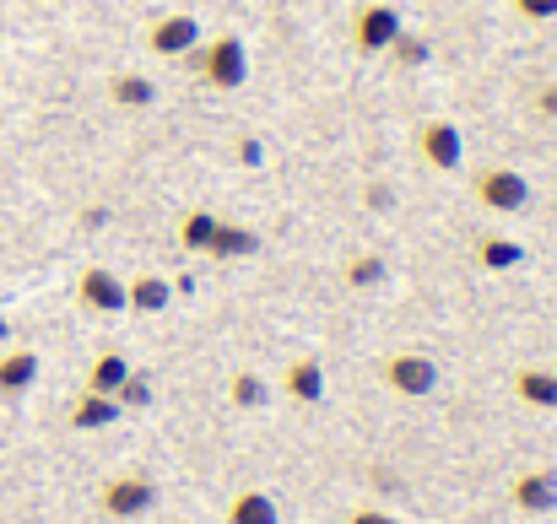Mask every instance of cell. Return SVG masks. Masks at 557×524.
Returning a JSON list of instances; mask_svg holds the SVG:
<instances>
[{"mask_svg": "<svg viewBox=\"0 0 557 524\" xmlns=\"http://www.w3.org/2000/svg\"><path fill=\"white\" fill-rule=\"evenodd\" d=\"M200 82H206L211 92L244 87V82H249V49H244V38L222 33V38L200 43Z\"/></svg>", "mask_w": 557, "mask_h": 524, "instance_id": "1", "label": "cell"}, {"mask_svg": "<svg viewBox=\"0 0 557 524\" xmlns=\"http://www.w3.org/2000/svg\"><path fill=\"white\" fill-rule=\"evenodd\" d=\"M379 378H384L400 400H422V395L438 389V367H433L428 351H395V357H384Z\"/></svg>", "mask_w": 557, "mask_h": 524, "instance_id": "2", "label": "cell"}, {"mask_svg": "<svg viewBox=\"0 0 557 524\" xmlns=\"http://www.w3.org/2000/svg\"><path fill=\"white\" fill-rule=\"evenodd\" d=\"M98 509L109 520H141V514L158 509V482H147V476H109L98 487Z\"/></svg>", "mask_w": 557, "mask_h": 524, "instance_id": "3", "label": "cell"}, {"mask_svg": "<svg viewBox=\"0 0 557 524\" xmlns=\"http://www.w3.org/2000/svg\"><path fill=\"white\" fill-rule=\"evenodd\" d=\"M476 200L498 216H515V211L531 205V178L515 174V169H482L476 174Z\"/></svg>", "mask_w": 557, "mask_h": 524, "instance_id": "4", "label": "cell"}, {"mask_svg": "<svg viewBox=\"0 0 557 524\" xmlns=\"http://www.w3.org/2000/svg\"><path fill=\"white\" fill-rule=\"evenodd\" d=\"M417 152H422V163H428L433 174H455V169L466 163L460 125H449V120H428V125H417Z\"/></svg>", "mask_w": 557, "mask_h": 524, "instance_id": "5", "label": "cell"}, {"mask_svg": "<svg viewBox=\"0 0 557 524\" xmlns=\"http://www.w3.org/2000/svg\"><path fill=\"white\" fill-rule=\"evenodd\" d=\"M147 49L163 54V60H180V54H189V49H200V22H195L189 11L158 16V22L147 27Z\"/></svg>", "mask_w": 557, "mask_h": 524, "instance_id": "6", "label": "cell"}, {"mask_svg": "<svg viewBox=\"0 0 557 524\" xmlns=\"http://www.w3.org/2000/svg\"><path fill=\"white\" fill-rule=\"evenodd\" d=\"M76 303L87 314H125V282L109 265H87L76 282Z\"/></svg>", "mask_w": 557, "mask_h": 524, "instance_id": "7", "label": "cell"}, {"mask_svg": "<svg viewBox=\"0 0 557 524\" xmlns=\"http://www.w3.org/2000/svg\"><path fill=\"white\" fill-rule=\"evenodd\" d=\"M400 27H406V22H400L395 5H363L358 22H352V43H358V54H384Z\"/></svg>", "mask_w": 557, "mask_h": 524, "instance_id": "8", "label": "cell"}, {"mask_svg": "<svg viewBox=\"0 0 557 524\" xmlns=\"http://www.w3.org/2000/svg\"><path fill=\"white\" fill-rule=\"evenodd\" d=\"M509 503L520 514H553L557 509V471H520L509 482Z\"/></svg>", "mask_w": 557, "mask_h": 524, "instance_id": "9", "label": "cell"}, {"mask_svg": "<svg viewBox=\"0 0 557 524\" xmlns=\"http://www.w3.org/2000/svg\"><path fill=\"white\" fill-rule=\"evenodd\" d=\"M282 389H287V400H298V406H320V400H325V362H320V357L287 362Z\"/></svg>", "mask_w": 557, "mask_h": 524, "instance_id": "10", "label": "cell"}, {"mask_svg": "<svg viewBox=\"0 0 557 524\" xmlns=\"http://www.w3.org/2000/svg\"><path fill=\"white\" fill-rule=\"evenodd\" d=\"M38 384V351L16 347V351H0V400H16Z\"/></svg>", "mask_w": 557, "mask_h": 524, "instance_id": "11", "label": "cell"}, {"mask_svg": "<svg viewBox=\"0 0 557 524\" xmlns=\"http://www.w3.org/2000/svg\"><path fill=\"white\" fill-rule=\"evenodd\" d=\"M169 298H174V287H169L158 271H147V276L125 282V309H131V314H163V309H169Z\"/></svg>", "mask_w": 557, "mask_h": 524, "instance_id": "12", "label": "cell"}, {"mask_svg": "<svg viewBox=\"0 0 557 524\" xmlns=\"http://www.w3.org/2000/svg\"><path fill=\"white\" fill-rule=\"evenodd\" d=\"M114 416H120V400H114V395H92V389H82L76 406H71V427H76V433L114 427Z\"/></svg>", "mask_w": 557, "mask_h": 524, "instance_id": "13", "label": "cell"}, {"mask_svg": "<svg viewBox=\"0 0 557 524\" xmlns=\"http://www.w3.org/2000/svg\"><path fill=\"white\" fill-rule=\"evenodd\" d=\"M227 524H282V509H276L271 492L244 487V492H233V503H227Z\"/></svg>", "mask_w": 557, "mask_h": 524, "instance_id": "14", "label": "cell"}, {"mask_svg": "<svg viewBox=\"0 0 557 524\" xmlns=\"http://www.w3.org/2000/svg\"><path fill=\"white\" fill-rule=\"evenodd\" d=\"M515 395L536 411H557V367H520L515 373Z\"/></svg>", "mask_w": 557, "mask_h": 524, "instance_id": "15", "label": "cell"}, {"mask_svg": "<svg viewBox=\"0 0 557 524\" xmlns=\"http://www.w3.org/2000/svg\"><path fill=\"white\" fill-rule=\"evenodd\" d=\"M255 249H260V233H255V227H244V222H222L206 254H211V260H244V254H255Z\"/></svg>", "mask_w": 557, "mask_h": 524, "instance_id": "16", "label": "cell"}, {"mask_svg": "<svg viewBox=\"0 0 557 524\" xmlns=\"http://www.w3.org/2000/svg\"><path fill=\"white\" fill-rule=\"evenodd\" d=\"M109 98H114L120 109H152V103H158V87H152V76H141V71H120V76L109 82Z\"/></svg>", "mask_w": 557, "mask_h": 524, "instance_id": "17", "label": "cell"}, {"mask_svg": "<svg viewBox=\"0 0 557 524\" xmlns=\"http://www.w3.org/2000/svg\"><path fill=\"white\" fill-rule=\"evenodd\" d=\"M520 260H525V244H515V238H504V233L476 238V265H482V271H515Z\"/></svg>", "mask_w": 557, "mask_h": 524, "instance_id": "18", "label": "cell"}, {"mask_svg": "<svg viewBox=\"0 0 557 524\" xmlns=\"http://www.w3.org/2000/svg\"><path fill=\"white\" fill-rule=\"evenodd\" d=\"M125 373H131V362H125L120 351H103V357L92 362V373H87V389H92V395H114V389L125 384Z\"/></svg>", "mask_w": 557, "mask_h": 524, "instance_id": "19", "label": "cell"}, {"mask_svg": "<svg viewBox=\"0 0 557 524\" xmlns=\"http://www.w3.org/2000/svg\"><path fill=\"white\" fill-rule=\"evenodd\" d=\"M216 227H222V216H211V211H189L185 222H180V244H185L189 254H206L211 238H216Z\"/></svg>", "mask_w": 557, "mask_h": 524, "instance_id": "20", "label": "cell"}, {"mask_svg": "<svg viewBox=\"0 0 557 524\" xmlns=\"http://www.w3.org/2000/svg\"><path fill=\"white\" fill-rule=\"evenodd\" d=\"M227 400H233L238 411H260V406L271 400V389H265V378H260V373H233Z\"/></svg>", "mask_w": 557, "mask_h": 524, "instance_id": "21", "label": "cell"}, {"mask_svg": "<svg viewBox=\"0 0 557 524\" xmlns=\"http://www.w3.org/2000/svg\"><path fill=\"white\" fill-rule=\"evenodd\" d=\"M384 54H389L395 65L417 71V65H428V38H422V33H406V27H400V33H395V43H389Z\"/></svg>", "mask_w": 557, "mask_h": 524, "instance_id": "22", "label": "cell"}, {"mask_svg": "<svg viewBox=\"0 0 557 524\" xmlns=\"http://www.w3.org/2000/svg\"><path fill=\"white\" fill-rule=\"evenodd\" d=\"M114 400H120V411H141V406H152V373H125V384L114 389Z\"/></svg>", "mask_w": 557, "mask_h": 524, "instance_id": "23", "label": "cell"}, {"mask_svg": "<svg viewBox=\"0 0 557 524\" xmlns=\"http://www.w3.org/2000/svg\"><path fill=\"white\" fill-rule=\"evenodd\" d=\"M384 276H389V271H384V260H379V254H352V260H347V282H352L358 292L379 287Z\"/></svg>", "mask_w": 557, "mask_h": 524, "instance_id": "24", "label": "cell"}, {"mask_svg": "<svg viewBox=\"0 0 557 524\" xmlns=\"http://www.w3.org/2000/svg\"><path fill=\"white\" fill-rule=\"evenodd\" d=\"M509 5H515L525 22H553L557 16V0H509Z\"/></svg>", "mask_w": 557, "mask_h": 524, "instance_id": "25", "label": "cell"}, {"mask_svg": "<svg viewBox=\"0 0 557 524\" xmlns=\"http://www.w3.org/2000/svg\"><path fill=\"white\" fill-rule=\"evenodd\" d=\"M363 200H369L373 211H389V205H395V184H384V178H373L369 189H363Z\"/></svg>", "mask_w": 557, "mask_h": 524, "instance_id": "26", "label": "cell"}, {"mask_svg": "<svg viewBox=\"0 0 557 524\" xmlns=\"http://www.w3.org/2000/svg\"><path fill=\"white\" fill-rule=\"evenodd\" d=\"M233 158H238V163H249V169H260V163H265V147H260L255 136H244V141L233 147Z\"/></svg>", "mask_w": 557, "mask_h": 524, "instance_id": "27", "label": "cell"}, {"mask_svg": "<svg viewBox=\"0 0 557 524\" xmlns=\"http://www.w3.org/2000/svg\"><path fill=\"white\" fill-rule=\"evenodd\" d=\"M536 114H542V120H557V82L536 92Z\"/></svg>", "mask_w": 557, "mask_h": 524, "instance_id": "28", "label": "cell"}, {"mask_svg": "<svg viewBox=\"0 0 557 524\" xmlns=\"http://www.w3.org/2000/svg\"><path fill=\"white\" fill-rule=\"evenodd\" d=\"M347 524H400L395 514H384V509H352V520Z\"/></svg>", "mask_w": 557, "mask_h": 524, "instance_id": "29", "label": "cell"}, {"mask_svg": "<svg viewBox=\"0 0 557 524\" xmlns=\"http://www.w3.org/2000/svg\"><path fill=\"white\" fill-rule=\"evenodd\" d=\"M0 341H11V320H0Z\"/></svg>", "mask_w": 557, "mask_h": 524, "instance_id": "30", "label": "cell"}]
</instances>
